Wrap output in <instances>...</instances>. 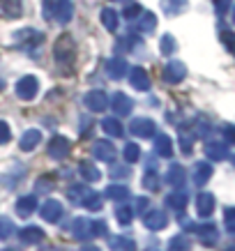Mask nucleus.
<instances>
[{
    "instance_id": "obj_10",
    "label": "nucleus",
    "mask_w": 235,
    "mask_h": 251,
    "mask_svg": "<svg viewBox=\"0 0 235 251\" xmlns=\"http://www.w3.org/2000/svg\"><path fill=\"white\" fill-rule=\"evenodd\" d=\"M129 131H131L134 136L150 138L152 134H155V122L145 120V118H136V120H131V125H129Z\"/></svg>"
},
{
    "instance_id": "obj_20",
    "label": "nucleus",
    "mask_w": 235,
    "mask_h": 251,
    "mask_svg": "<svg viewBox=\"0 0 235 251\" xmlns=\"http://www.w3.org/2000/svg\"><path fill=\"white\" fill-rule=\"evenodd\" d=\"M42 143V131H37V129H28L26 134L21 136V150H26V152H30V150H35L37 145Z\"/></svg>"
},
{
    "instance_id": "obj_35",
    "label": "nucleus",
    "mask_w": 235,
    "mask_h": 251,
    "mask_svg": "<svg viewBox=\"0 0 235 251\" xmlns=\"http://www.w3.org/2000/svg\"><path fill=\"white\" fill-rule=\"evenodd\" d=\"M184 203H187L184 194H173V196L166 198V205H171L173 210H180V207H184Z\"/></svg>"
},
{
    "instance_id": "obj_25",
    "label": "nucleus",
    "mask_w": 235,
    "mask_h": 251,
    "mask_svg": "<svg viewBox=\"0 0 235 251\" xmlns=\"http://www.w3.org/2000/svg\"><path fill=\"white\" fill-rule=\"evenodd\" d=\"M164 76H166V81H171V83H178V81L184 76V67H182L180 62H171L166 67V72H164Z\"/></svg>"
},
{
    "instance_id": "obj_42",
    "label": "nucleus",
    "mask_w": 235,
    "mask_h": 251,
    "mask_svg": "<svg viewBox=\"0 0 235 251\" xmlns=\"http://www.w3.org/2000/svg\"><path fill=\"white\" fill-rule=\"evenodd\" d=\"M161 51H164V53H171V51H173L175 49V42H173V37H171V35H166V37L161 39Z\"/></svg>"
},
{
    "instance_id": "obj_46",
    "label": "nucleus",
    "mask_w": 235,
    "mask_h": 251,
    "mask_svg": "<svg viewBox=\"0 0 235 251\" xmlns=\"http://www.w3.org/2000/svg\"><path fill=\"white\" fill-rule=\"evenodd\" d=\"M2 251H14V249H2Z\"/></svg>"
},
{
    "instance_id": "obj_12",
    "label": "nucleus",
    "mask_w": 235,
    "mask_h": 251,
    "mask_svg": "<svg viewBox=\"0 0 235 251\" xmlns=\"http://www.w3.org/2000/svg\"><path fill=\"white\" fill-rule=\"evenodd\" d=\"M129 83H131L134 90H148L150 88V78H148L143 67H134L129 69Z\"/></svg>"
},
{
    "instance_id": "obj_21",
    "label": "nucleus",
    "mask_w": 235,
    "mask_h": 251,
    "mask_svg": "<svg viewBox=\"0 0 235 251\" xmlns=\"http://www.w3.org/2000/svg\"><path fill=\"white\" fill-rule=\"evenodd\" d=\"M99 19H102V25H104L106 30H111V32H115V30H118V25H120V21H118V12H115V9H111V7L102 9Z\"/></svg>"
},
{
    "instance_id": "obj_29",
    "label": "nucleus",
    "mask_w": 235,
    "mask_h": 251,
    "mask_svg": "<svg viewBox=\"0 0 235 251\" xmlns=\"http://www.w3.org/2000/svg\"><path fill=\"white\" fill-rule=\"evenodd\" d=\"M122 157H125L127 164H134V161H138V157H141V148H138L136 143H127L122 148Z\"/></svg>"
},
{
    "instance_id": "obj_30",
    "label": "nucleus",
    "mask_w": 235,
    "mask_h": 251,
    "mask_svg": "<svg viewBox=\"0 0 235 251\" xmlns=\"http://www.w3.org/2000/svg\"><path fill=\"white\" fill-rule=\"evenodd\" d=\"M155 150H157V154H161V157H171V138L168 136H157V141H155Z\"/></svg>"
},
{
    "instance_id": "obj_7",
    "label": "nucleus",
    "mask_w": 235,
    "mask_h": 251,
    "mask_svg": "<svg viewBox=\"0 0 235 251\" xmlns=\"http://www.w3.org/2000/svg\"><path fill=\"white\" fill-rule=\"evenodd\" d=\"M92 152H95V157H97L99 161H113L115 159V145L108 141V138H102V141H95V145H92Z\"/></svg>"
},
{
    "instance_id": "obj_36",
    "label": "nucleus",
    "mask_w": 235,
    "mask_h": 251,
    "mask_svg": "<svg viewBox=\"0 0 235 251\" xmlns=\"http://www.w3.org/2000/svg\"><path fill=\"white\" fill-rule=\"evenodd\" d=\"M90 235L92 237L106 235V221H92L90 224Z\"/></svg>"
},
{
    "instance_id": "obj_39",
    "label": "nucleus",
    "mask_w": 235,
    "mask_h": 251,
    "mask_svg": "<svg viewBox=\"0 0 235 251\" xmlns=\"http://www.w3.org/2000/svg\"><path fill=\"white\" fill-rule=\"evenodd\" d=\"M12 141V131H9V125L7 122L0 120V145H5Z\"/></svg>"
},
{
    "instance_id": "obj_45",
    "label": "nucleus",
    "mask_w": 235,
    "mask_h": 251,
    "mask_svg": "<svg viewBox=\"0 0 235 251\" xmlns=\"http://www.w3.org/2000/svg\"><path fill=\"white\" fill-rule=\"evenodd\" d=\"M81 251H102V249H97V247H83Z\"/></svg>"
},
{
    "instance_id": "obj_44",
    "label": "nucleus",
    "mask_w": 235,
    "mask_h": 251,
    "mask_svg": "<svg viewBox=\"0 0 235 251\" xmlns=\"http://www.w3.org/2000/svg\"><path fill=\"white\" fill-rule=\"evenodd\" d=\"M148 205H150V201H148V198H143V196L136 198V207H138V210H145Z\"/></svg>"
},
{
    "instance_id": "obj_3",
    "label": "nucleus",
    "mask_w": 235,
    "mask_h": 251,
    "mask_svg": "<svg viewBox=\"0 0 235 251\" xmlns=\"http://www.w3.org/2000/svg\"><path fill=\"white\" fill-rule=\"evenodd\" d=\"M16 90V97L23 99V101H30V99H35V95L39 92V81L35 76H23L16 81L14 85Z\"/></svg>"
},
{
    "instance_id": "obj_5",
    "label": "nucleus",
    "mask_w": 235,
    "mask_h": 251,
    "mask_svg": "<svg viewBox=\"0 0 235 251\" xmlns=\"http://www.w3.org/2000/svg\"><path fill=\"white\" fill-rule=\"evenodd\" d=\"M44 42V35L37 30H32V28H23L14 35V44L21 46V49H30V46H39Z\"/></svg>"
},
{
    "instance_id": "obj_32",
    "label": "nucleus",
    "mask_w": 235,
    "mask_h": 251,
    "mask_svg": "<svg viewBox=\"0 0 235 251\" xmlns=\"http://www.w3.org/2000/svg\"><path fill=\"white\" fill-rule=\"evenodd\" d=\"M166 180L171 184H182V180H184V173H182L180 166H171V171L166 173Z\"/></svg>"
},
{
    "instance_id": "obj_34",
    "label": "nucleus",
    "mask_w": 235,
    "mask_h": 251,
    "mask_svg": "<svg viewBox=\"0 0 235 251\" xmlns=\"http://www.w3.org/2000/svg\"><path fill=\"white\" fill-rule=\"evenodd\" d=\"M143 187H145V189H150V191H157V189H159V177L152 173V171H150V173H145L143 175Z\"/></svg>"
},
{
    "instance_id": "obj_4",
    "label": "nucleus",
    "mask_w": 235,
    "mask_h": 251,
    "mask_svg": "<svg viewBox=\"0 0 235 251\" xmlns=\"http://www.w3.org/2000/svg\"><path fill=\"white\" fill-rule=\"evenodd\" d=\"M69 150H72V143H69V138L65 136H53L51 141H49V157L55 161H62L65 157L69 154Z\"/></svg>"
},
{
    "instance_id": "obj_1",
    "label": "nucleus",
    "mask_w": 235,
    "mask_h": 251,
    "mask_svg": "<svg viewBox=\"0 0 235 251\" xmlns=\"http://www.w3.org/2000/svg\"><path fill=\"white\" fill-rule=\"evenodd\" d=\"M74 16V5L72 0H44V19L46 21H55L65 25L72 21Z\"/></svg>"
},
{
    "instance_id": "obj_19",
    "label": "nucleus",
    "mask_w": 235,
    "mask_h": 251,
    "mask_svg": "<svg viewBox=\"0 0 235 251\" xmlns=\"http://www.w3.org/2000/svg\"><path fill=\"white\" fill-rule=\"evenodd\" d=\"M0 12L7 16V19H19L23 14L21 0H0Z\"/></svg>"
},
{
    "instance_id": "obj_13",
    "label": "nucleus",
    "mask_w": 235,
    "mask_h": 251,
    "mask_svg": "<svg viewBox=\"0 0 235 251\" xmlns=\"http://www.w3.org/2000/svg\"><path fill=\"white\" fill-rule=\"evenodd\" d=\"M19 240L23 244H39L44 240V230L39 226H26V228L19 230Z\"/></svg>"
},
{
    "instance_id": "obj_26",
    "label": "nucleus",
    "mask_w": 235,
    "mask_h": 251,
    "mask_svg": "<svg viewBox=\"0 0 235 251\" xmlns=\"http://www.w3.org/2000/svg\"><path fill=\"white\" fill-rule=\"evenodd\" d=\"M88 187H83V184H72V189L67 191V196H69V201L72 203H76V205H81L83 203V198L88 196Z\"/></svg>"
},
{
    "instance_id": "obj_28",
    "label": "nucleus",
    "mask_w": 235,
    "mask_h": 251,
    "mask_svg": "<svg viewBox=\"0 0 235 251\" xmlns=\"http://www.w3.org/2000/svg\"><path fill=\"white\" fill-rule=\"evenodd\" d=\"M115 219H118L120 226H129L131 219H134V210H131L129 205H120L118 210H115Z\"/></svg>"
},
{
    "instance_id": "obj_31",
    "label": "nucleus",
    "mask_w": 235,
    "mask_h": 251,
    "mask_svg": "<svg viewBox=\"0 0 235 251\" xmlns=\"http://www.w3.org/2000/svg\"><path fill=\"white\" fill-rule=\"evenodd\" d=\"M14 235V224L7 217H0V240H9Z\"/></svg>"
},
{
    "instance_id": "obj_47",
    "label": "nucleus",
    "mask_w": 235,
    "mask_h": 251,
    "mask_svg": "<svg viewBox=\"0 0 235 251\" xmlns=\"http://www.w3.org/2000/svg\"><path fill=\"white\" fill-rule=\"evenodd\" d=\"M111 2H115V0H111Z\"/></svg>"
},
{
    "instance_id": "obj_23",
    "label": "nucleus",
    "mask_w": 235,
    "mask_h": 251,
    "mask_svg": "<svg viewBox=\"0 0 235 251\" xmlns=\"http://www.w3.org/2000/svg\"><path fill=\"white\" fill-rule=\"evenodd\" d=\"M78 173L83 175L85 182H97L99 177H102L99 168L95 166V164H90V161H81V166H78Z\"/></svg>"
},
{
    "instance_id": "obj_8",
    "label": "nucleus",
    "mask_w": 235,
    "mask_h": 251,
    "mask_svg": "<svg viewBox=\"0 0 235 251\" xmlns=\"http://www.w3.org/2000/svg\"><path fill=\"white\" fill-rule=\"evenodd\" d=\"M42 219L49 221V224H58L62 217V203L60 201H46L44 205H42Z\"/></svg>"
},
{
    "instance_id": "obj_43",
    "label": "nucleus",
    "mask_w": 235,
    "mask_h": 251,
    "mask_svg": "<svg viewBox=\"0 0 235 251\" xmlns=\"http://www.w3.org/2000/svg\"><path fill=\"white\" fill-rule=\"evenodd\" d=\"M111 175H113V177H127L129 168L127 166H113V168H111Z\"/></svg>"
},
{
    "instance_id": "obj_24",
    "label": "nucleus",
    "mask_w": 235,
    "mask_h": 251,
    "mask_svg": "<svg viewBox=\"0 0 235 251\" xmlns=\"http://www.w3.org/2000/svg\"><path fill=\"white\" fill-rule=\"evenodd\" d=\"M129 196V187H125V184H111V187H106V198L108 201H125V198Z\"/></svg>"
},
{
    "instance_id": "obj_17",
    "label": "nucleus",
    "mask_w": 235,
    "mask_h": 251,
    "mask_svg": "<svg viewBox=\"0 0 235 251\" xmlns=\"http://www.w3.org/2000/svg\"><path fill=\"white\" fill-rule=\"evenodd\" d=\"M131 23H134V28H136L138 32H152L155 30V25H157L155 14H150V12H141Z\"/></svg>"
},
{
    "instance_id": "obj_22",
    "label": "nucleus",
    "mask_w": 235,
    "mask_h": 251,
    "mask_svg": "<svg viewBox=\"0 0 235 251\" xmlns=\"http://www.w3.org/2000/svg\"><path fill=\"white\" fill-rule=\"evenodd\" d=\"M102 129L106 131L108 136H113V138H118V136L125 134V127L120 125L118 118H104V120H102Z\"/></svg>"
},
{
    "instance_id": "obj_37",
    "label": "nucleus",
    "mask_w": 235,
    "mask_h": 251,
    "mask_svg": "<svg viewBox=\"0 0 235 251\" xmlns=\"http://www.w3.org/2000/svg\"><path fill=\"white\" fill-rule=\"evenodd\" d=\"M182 2H184V0H164V2H161V7H164L166 14H175V12L182 7Z\"/></svg>"
},
{
    "instance_id": "obj_18",
    "label": "nucleus",
    "mask_w": 235,
    "mask_h": 251,
    "mask_svg": "<svg viewBox=\"0 0 235 251\" xmlns=\"http://www.w3.org/2000/svg\"><path fill=\"white\" fill-rule=\"evenodd\" d=\"M108 247L113 251H136V242L125 235H111L108 237Z\"/></svg>"
},
{
    "instance_id": "obj_6",
    "label": "nucleus",
    "mask_w": 235,
    "mask_h": 251,
    "mask_svg": "<svg viewBox=\"0 0 235 251\" xmlns=\"http://www.w3.org/2000/svg\"><path fill=\"white\" fill-rule=\"evenodd\" d=\"M83 104H85V108H90L92 113H102L108 106V97H106V92H102V90H90V92H85Z\"/></svg>"
},
{
    "instance_id": "obj_2",
    "label": "nucleus",
    "mask_w": 235,
    "mask_h": 251,
    "mask_svg": "<svg viewBox=\"0 0 235 251\" xmlns=\"http://www.w3.org/2000/svg\"><path fill=\"white\" fill-rule=\"evenodd\" d=\"M53 58L55 62L60 65V67H69V65H74V58H76V44H74V37L72 35H60V37L55 39L53 44Z\"/></svg>"
},
{
    "instance_id": "obj_14",
    "label": "nucleus",
    "mask_w": 235,
    "mask_h": 251,
    "mask_svg": "<svg viewBox=\"0 0 235 251\" xmlns=\"http://www.w3.org/2000/svg\"><path fill=\"white\" fill-rule=\"evenodd\" d=\"M106 74H108V78H115V81L122 78L127 74V60H125V58H108Z\"/></svg>"
},
{
    "instance_id": "obj_41",
    "label": "nucleus",
    "mask_w": 235,
    "mask_h": 251,
    "mask_svg": "<svg viewBox=\"0 0 235 251\" xmlns=\"http://www.w3.org/2000/svg\"><path fill=\"white\" fill-rule=\"evenodd\" d=\"M51 184H53V180H51V177H39L37 180V194H46V191L51 189Z\"/></svg>"
},
{
    "instance_id": "obj_33",
    "label": "nucleus",
    "mask_w": 235,
    "mask_h": 251,
    "mask_svg": "<svg viewBox=\"0 0 235 251\" xmlns=\"http://www.w3.org/2000/svg\"><path fill=\"white\" fill-rule=\"evenodd\" d=\"M141 12H143V7H141V5H136V2H129L127 7H125V12H122V16H125L127 21H134Z\"/></svg>"
},
{
    "instance_id": "obj_38",
    "label": "nucleus",
    "mask_w": 235,
    "mask_h": 251,
    "mask_svg": "<svg viewBox=\"0 0 235 251\" xmlns=\"http://www.w3.org/2000/svg\"><path fill=\"white\" fill-rule=\"evenodd\" d=\"M168 249H171V251H189V242H187L184 237H173Z\"/></svg>"
},
{
    "instance_id": "obj_27",
    "label": "nucleus",
    "mask_w": 235,
    "mask_h": 251,
    "mask_svg": "<svg viewBox=\"0 0 235 251\" xmlns=\"http://www.w3.org/2000/svg\"><path fill=\"white\" fill-rule=\"evenodd\" d=\"M81 205L85 207V210H92V212H99L102 210V196L99 194H95V191H88V196L83 198V203Z\"/></svg>"
},
{
    "instance_id": "obj_16",
    "label": "nucleus",
    "mask_w": 235,
    "mask_h": 251,
    "mask_svg": "<svg viewBox=\"0 0 235 251\" xmlns=\"http://www.w3.org/2000/svg\"><path fill=\"white\" fill-rule=\"evenodd\" d=\"M35 207H37V196H21L16 201V214L19 217H30L35 212Z\"/></svg>"
},
{
    "instance_id": "obj_15",
    "label": "nucleus",
    "mask_w": 235,
    "mask_h": 251,
    "mask_svg": "<svg viewBox=\"0 0 235 251\" xmlns=\"http://www.w3.org/2000/svg\"><path fill=\"white\" fill-rule=\"evenodd\" d=\"M90 219H85V217H76L74 221H72V235L76 237V240H88L90 235Z\"/></svg>"
},
{
    "instance_id": "obj_9",
    "label": "nucleus",
    "mask_w": 235,
    "mask_h": 251,
    "mask_svg": "<svg viewBox=\"0 0 235 251\" xmlns=\"http://www.w3.org/2000/svg\"><path fill=\"white\" fill-rule=\"evenodd\" d=\"M111 108H113L115 115H127V113H131L134 101H131L125 92H113V97H111Z\"/></svg>"
},
{
    "instance_id": "obj_40",
    "label": "nucleus",
    "mask_w": 235,
    "mask_h": 251,
    "mask_svg": "<svg viewBox=\"0 0 235 251\" xmlns=\"http://www.w3.org/2000/svg\"><path fill=\"white\" fill-rule=\"evenodd\" d=\"M210 210H212V198H210V196H201V198H198V212L208 214Z\"/></svg>"
},
{
    "instance_id": "obj_11",
    "label": "nucleus",
    "mask_w": 235,
    "mask_h": 251,
    "mask_svg": "<svg viewBox=\"0 0 235 251\" xmlns=\"http://www.w3.org/2000/svg\"><path fill=\"white\" fill-rule=\"evenodd\" d=\"M143 224H145V228H150V230H161V228H166L168 219L161 210H152V212L143 214Z\"/></svg>"
}]
</instances>
